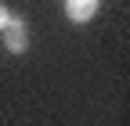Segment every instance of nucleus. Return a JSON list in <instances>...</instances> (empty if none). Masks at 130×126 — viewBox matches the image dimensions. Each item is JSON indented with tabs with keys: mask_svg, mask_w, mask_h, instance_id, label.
<instances>
[{
	"mask_svg": "<svg viewBox=\"0 0 130 126\" xmlns=\"http://www.w3.org/2000/svg\"><path fill=\"white\" fill-rule=\"evenodd\" d=\"M0 33H4V51L7 54H25L29 51V25H25V18H11Z\"/></svg>",
	"mask_w": 130,
	"mask_h": 126,
	"instance_id": "f257e3e1",
	"label": "nucleus"
},
{
	"mask_svg": "<svg viewBox=\"0 0 130 126\" xmlns=\"http://www.w3.org/2000/svg\"><path fill=\"white\" fill-rule=\"evenodd\" d=\"M98 7H101V0H65V18L72 25H83L98 14Z\"/></svg>",
	"mask_w": 130,
	"mask_h": 126,
	"instance_id": "f03ea898",
	"label": "nucleus"
},
{
	"mask_svg": "<svg viewBox=\"0 0 130 126\" xmlns=\"http://www.w3.org/2000/svg\"><path fill=\"white\" fill-rule=\"evenodd\" d=\"M11 18H14V14H11V11H7V4H0V29H4V25H7V22H11Z\"/></svg>",
	"mask_w": 130,
	"mask_h": 126,
	"instance_id": "7ed1b4c3",
	"label": "nucleus"
}]
</instances>
